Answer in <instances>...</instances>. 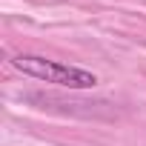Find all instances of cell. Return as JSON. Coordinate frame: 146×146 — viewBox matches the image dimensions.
I'll list each match as a JSON object with an SVG mask.
<instances>
[{
	"label": "cell",
	"mask_w": 146,
	"mask_h": 146,
	"mask_svg": "<svg viewBox=\"0 0 146 146\" xmlns=\"http://www.w3.org/2000/svg\"><path fill=\"white\" fill-rule=\"evenodd\" d=\"M9 63L20 75L52 83V86H63V89H95L98 86L95 72L80 69V66H69V63H60V60H49L43 54H15Z\"/></svg>",
	"instance_id": "1"
}]
</instances>
